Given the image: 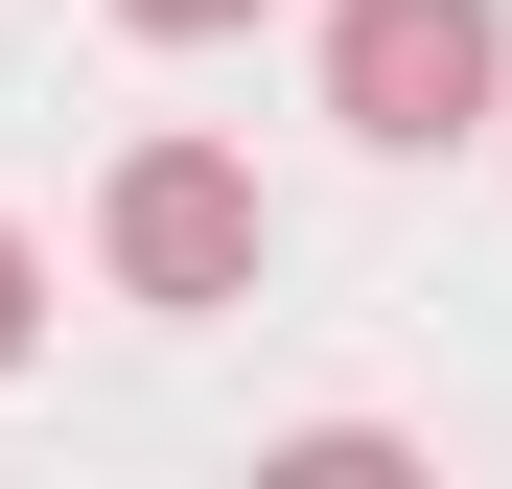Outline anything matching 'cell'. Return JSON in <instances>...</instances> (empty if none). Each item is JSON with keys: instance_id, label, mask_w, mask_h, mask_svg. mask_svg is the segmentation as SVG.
<instances>
[{"instance_id": "6da1fadb", "label": "cell", "mask_w": 512, "mask_h": 489, "mask_svg": "<svg viewBox=\"0 0 512 489\" xmlns=\"http://www.w3.org/2000/svg\"><path fill=\"white\" fill-rule=\"evenodd\" d=\"M326 117L373 163H443V140L512 117V24L489 0H326Z\"/></svg>"}, {"instance_id": "3957f363", "label": "cell", "mask_w": 512, "mask_h": 489, "mask_svg": "<svg viewBox=\"0 0 512 489\" xmlns=\"http://www.w3.org/2000/svg\"><path fill=\"white\" fill-rule=\"evenodd\" d=\"M24 326H47V257H24V233H0V373H24Z\"/></svg>"}, {"instance_id": "7a4b0ae2", "label": "cell", "mask_w": 512, "mask_h": 489, "mask_svg": "<svg viewBox=\"0 0 512 489\" xmlns=\"http://www.w3.org/2000/svg\"><path fill=\"white\" fill-rule=\"evenodd\" d=\"M94 257H117V303H256L280 210H256V163H233V140H140L117 187H94Z\"/></svg>"}, {"instance_id": "277c9868", "label": "cell", "mask_w": 512, "mask_h": 489, "mask_svg": "<svg viewBox=\"0 0 512 489\" xmlns=\"http://www.w3.org/2000/svg\"><path fill=\"white\" fill-rule=\"evenodd\" d=\"M117 24H163V47H233V24H256V0H117Z\"/></svg>"}]
</instances>
